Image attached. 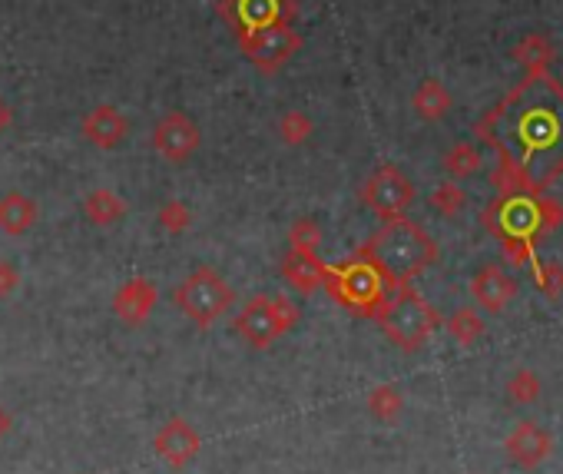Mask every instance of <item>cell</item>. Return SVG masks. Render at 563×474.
<instances>
[{
    "mask_svg": "<svg viewBox=\"0 0 563 474\" xmlns=\"http://www.w3.org/2000/svg\"><path fill=\"white\" fill-rule=\"evenodd\" d=\"M358 256L371 262L388 286H408L411 279H418L421 272H428L434 262H438V246H434L428 229L411 223L405 216H398V219H388V223L358 249Z\"/></svg>",
    "mask_w": 563,
    "mask_h": 474,
    "instance_id": "1",
    "label": "cell"
},
{
    "mask_svg": "<svg viewBox=\"0 0 563 474\" xmlns=\"http://www.w3.org/2000/svg\"><path fill=\"white\" fill-rule=\"evenodd\" d=\"M371 319H378L381 332L405 352L421 349L441 325L438 309L424 296H418L411 286H391L385 302L378 305V312Z\"/></svg>",
    "mask_w": 563,
    "mask_h": 474,
    "instance_id": "2",
    "label": "cell"
},
{
    "mask_svg": "<svg viewBox=\"0 0 563 474\" xmlns=\"http://www.w3.org/2000/svg\"><path fill=\"white\" fill-rule=\"evenodd\" d=\"M232 299H236L232 286L209 266H199L196 272H189V276L176 286L179 312L189 315V319H193L196 325H203V329L229 312Z\"/></svg>",
    "mask_w": 563,
    "mask_h": 474,
    "instance_id": "3",
    "label": "cell"
},
{
    "mask_svg": "<svg viewBox=\"0 0 563 474\" xmlns=\"http://www.w3.org/2000/svg\"><path fill=\"white\" fill-rule=\"evenodd\" d=\"M328 289H332V296L348 305V309H358L365 315H375L378 305L385 302L388 296V282L381 279V272L371 266V262H365L361 256H355L352 262H342V266L328 269Z\"/></svg>",
    "mask_w": 563,
    "mask_h": 474,
    "instance_id": "4",
    "label": "cell"
},
{
    "mask_svg": "<svg viewBox=\"0 0 563 474\" xmlns=\"http://www.w3.org/2000/svg\"><path fill=\"white\" fill-rule=\"evenodd\" d=\"M239 47L259 70L275 73L302 50V34L289 20H279V24H265L256 30H239Z\"/></svg>",
    "mask_w": 563,
    "mask_h": 474,
    "instance_id": "5",
    "label": "cell"
},
{
    "mask_svg": "<svg viewBox=\"0 0 563 474\" xmlns=\"http://www.w3.org/2000/svg\"><path fill=\"white\" fill-rule=\"evenodd\" d=\"M361 203L388 223V219H398L408 213V206L414 203V183L398 166L385 163L365 179V186H361Z\"/></svg>",
    "mask_w": 563,
    "mask_h": 474,
    "instance_id": "6",
    "label": "cell"
},
{
    "mask_svg": "<svg viewBox=\"0 0 563 474\" xmlns=\"http://www.w3.org/2000/svg\"><path fill=\"white\" fill-rule=\"evenodd\" d=\"M199 146H203V130L193 117L186 113H166L163 120H156L153 126V150L169 163H186Z\"/></svg>",
    "mask_w": 563,
    "mask_h": 474,
    "instance_id": "7",
    "label": "cell"
},
{
    "mask_svg": "<svg viewBox=\"0 0 563 474\" xmlns=\"http://www.w3.org/2000/svg\"><path fill=\"white\" fill-rule=\"evenodd\" d=\"M497 223V233L504 239H534L540 233V213H537V199L530 196H504L497 203L487 206V223Z\"/></svg>",
    "mask_w": 563,
    "mask_h": 474,
    "instance_id": "8",
    "label": "cell"
},
{
    "mask_svg": "<svg viewBox=\"0 0 563 474\" xmlns=\"http://www.w3.org/2000/svg\"><path fill=\"white\" fill-rule=\"evenodd\" d=\"M236 329H239L242 339L252 345V349H269L275 339H282V335L289 332L282 325L279 305H275V299H269V296L252 299L236 319Z\"/></svg>",
    "mask_w": 563,
    "mask_h": 474,
    "instance_id": "9",
    "label": "cell"
},
{
    "mask_svg": "<svg viewBox=\"0 0 563 474\" xmlns=\"http://www.w3.org/2000/svg\"><path fill=\"white\" fill-rule=\"evenodd\" d=\"M199 451H203V438H199V431L189 425L183 418H173L166 421L163 428H159L156 435V455L169 461L173 468H186L189 461H193Z\"/></svg>",
    "mask_w": 563,
    "mask_h": 474,
    "instance_id": "10",
    "label": "cell"
},
{
    "mask_svg": "<svg viewBox=\"0 0 563 474\" xmlns=\"http://www.w3.org/2000/svg\"><path fill=\"white\" fill-rule=\"evenodd\" d=\"M550 448H554V438H550V431L540 428L537 421H520L504 441L507 458L520 468H537L540 461H547Z\"/></svg>",
    "mask_w": 563,
    "mask_h": 474,
    "instance_id": "11",
    "label": "cell"
},
{
    "mask_svg": "<svg viewBox=\"0 0 563 474\" xmlns=\"http://www.w3.org/2000/svg\"><path fill=\"white\" fill-rule=\"evenodd\" d=\"M222 10L239 30H256L265 24H279V20H292L295 4L289 0H226Z\"/></svg>",
    "mask_w": 563,
    "mask_h": 474,
    "instance_id": "12",
    "label": "cell"
},
{
    "mask_svg": "<svg viewBox=\"0 0 563 474\" xmlns=\"http://www.w3.org/2000/svg\"><path fill=\"white\" fill-rule=\"evenodd\" d=\"M80 130L93 146H100V150H116V146L126 140V133H130V123H126V117L116 107L100 103V107H93L87 117H83Z\"/></svg>",
    "mask_w": 563,
    "mask_h": 474,
    "instance_id": "13",
    "label": "cell"
},
{
    "mask_svg": "<svg viewBox=\"0 0 563 474\" xmlns=\"http://www.w3.org/2000/svg\"><path fill=\"white\" fill-rule=\"evenodd\" d=\"M471 296L484 312H504L507 302L517 296V282L501 266H484L471 279Z\"/></svg>",
    "mask_w": 563,
    "mask_h": 474,
    "instance_id": "14",
    "label": "cell"
},
{
    "mask_svg": "<svg viewBox=\"0 0 563 474\" xmlns=\"http://www.w3.org/2000/svg\"><path fill=\"white\" fill-rule=\"evenodd\" d=\"M156 299H159V292H156L153 282L136 276L130 282H123L120 292L113 296V312L120 315L126 325H140V322L150 319Z\"/></svg>",
    "mask_w": 563,
    "mask_h": 474,
    "instance_id": "15",
    "label": "cell"
},
{
    "mask_svg": "<svg viewBox=\"0 0 563 474\" xmlns=\"http://www.w3.org/2000/svg\"><path fill=\"white\" fill-rule=\"evenodd\" d=\"M282 276L285 282L302 292V296H312V292L322 286L328 276V266L318 259V252H305V249H289L282 259Z\"/></svg>",
    "mask_w": 563,
    "mask_h": 474,
    "instance_id": "16",
    "label": "cell"
},
{
    "mask_svg": "<svg viewBox=\"0 0 563 474\" xmlns=\"http://www.w3.org/2000/svg\"><path fill=\"white\" fill-rule=\"evenodd\" d=\"M40 206L37 199H30L24 193H4L0 196V233L7 236H27L37 226Z\"/></svg>",
    "mask_w": 563,
    "mask_h": 474,
    "instance_id": "17",
    "label": "cell"
},
{
    "mask_svg": "<svg viewBox=\"0 0 563 474\" xmlns=\"http://www.w3.org/2000/svg\"><path fill=\"white\" fill-rule=\"evenodd\" d=\"M411 107H414V113H418L421 120L434 123V120L448 117V110H451V93H448V87H444L441 80L428 77V80H421L418 90H414Z\"/></svg>",
    "mask_w": 563,
    "mask_h": 474,
    "instance_id": "18",
    "label": "cell"
},
{
    "mask_svg": "<svg viewBox=\"0 0 563 474\" xmlns=\"http://www.w3.org/2000/svg\"><path fill=\"white\" fill-rule=\"evenodd\" d=\"M83 216H87L93 226H113L126 216V199L116 196L113 189L100 186L83 199Z\"/></svg>",
    "mask_w": 563,
    "mask_h": 474,
    "instance_id": "19",
    "label": "cell"
},
{
    "mask_svg": "<svg viewBox=\"0 0 563 474\" xmlns=\"http://www.w3.org/2000/svg\"><path fill=\"white\" fill-rule=\"evenodd\" d=\"M484 156L474 143H454L448 153H444V170H448L454 179H467L474 173H481Z\"/></svg>",
    "mask_w": 563,
    "mask_h": 474,
    "instance_id": "20",
    "label": "cell"
},
{
    "mask_svg": "<svg viewBox=\"0 0 563 474\" xmlns=\"http://www.w3.org/2000/svg\"><path fill=\"white\" fill-rule=\"evenodd\" d=\"M448 332L454 335V342L474 345V342L484 335V319H481V312L471 309V305H461V309H454L451 319H448Z\"/></svg>",
    "mask_w": 563,
    "mask_h": 474,
    "instance_id": "21",
    "label": "cell"
},
{
    "mask_svg": "<svg viewBox=\"0 0 563 474\" xmlns=\"http://www.w3.org/2000/svg\"><path fill=\"white\" fill-rule=\"evenodd\" d=\"M514 57L524 63V67L530 70V73H547V67H550V60H554V47L547 44L544 37H527V40H520L517 44V50H514Z\"/></svg>",
    "mask_w": 563,
    "mask_h": 474,
    "instance_id": "22",
    "label": "cell"
},
{
    "mask_svg": "<svg viewBox=\"0 0 563 474\" xmlns=\"http://www.w3.org/2000/svg\"><path fill=\"white\" fill-rule=\"evenodd\" d=\"M368 408H371V415L381 418V421H395L401 415V408H405V398H401L398 388L378 385L375 392L368 395Z\"/></svg>",
    "mask_w": 563,
    "mask_h": 474,
    "instance_id": "23",
    "label": "cell"
},
{
    "mask_svg": "<svg viewBox=\"0 0 563 474\" xmlns=\"http://www.w3.org/2000/svg\"><path fill=\"white\" fill-rule=\"evenodd\" d=\"M159 226L166 229V233H173V236H179V233H186L189 226H193V213H189V206L183 203V199H169V203H163L159 206Z\"/></svg>",
    "mask_w": 563,
    "mask_h": 474,
    "instance_id": "24",
    "label": "cell"
},
{
    "mask_svg": "<svg viewBox=\"0 0 563 474\" xmlns=\"http://www.w3.org/2000/svg\"><path fill=\"white\" fill-rule=\"evenodd\" d=\"M507 398L517 405H530L540 398V378L530 372V368H520V372H514V378L507 382Z\"/></svg>",
    "mask_w": 563,
    "mask_h": 474,
    "instance_id": "25",
    "label": "cell"
},
{
    "mask_svg": "<svg viewBox=\"0 0 563 474\" xmlns=\"http://www.w3.org/2000/svg\"><path fill=\"white\" fill-rule=\"evenodd\" d=\"M279 133H282V140L289 143V146H302L308 136L315 133V126H312V120H308V113L289 110V113H285V117L279 120Z\"/></svg>",
    "mask_w": 563,
    "mask_h": 474,
    "instance_id": "26",
    "label": "cell"
},
{
    "mask_svg": "<svg viewBox=\"0 0 563 474\" xmlns=\"http://www.w3.org/2000/svg\"><path fill=\"white\" fill-rule=\"evenodd\" d=\"M431 206L438 209V213H444V216H458L461 209L467 206V193L458 183H441L431 193Z\"/></svg>",
    "mask_w": 563,
    "mask_h": 474,
    "instance_id": "27",
    "label": "cell"
},
{
    "mask_svg": "<svg viewBox=\"0 0 563 474\" xmlns=\"http://www.w3.org/2000/svg\"><path fill=\"white\" fill-rule=\"evenodd\" d=\"M318 242H322V229L315 226V219H295L292 229H289V249L315 252Z\"/></svg>",
    "mask_w": 563,
    "mask_h": 474,
    "instance_id": "28",
    "label": "cell"
},
{
    "mask_svg": "<svg viewBox=\"0 0 563 474\" xmlns=\"http://www.w3.org/2000/svg\"><path fill=\"white\" fill-rule=\"evenodd\" d=\"M537 282H540V289L547 292V296H563V266L560 262H547V269H540L537 266Z\"/></svg>",
    "mask_w": 563,
    "mask_h": 474,
    "instance_id": "29",
    "label": "cell"
},
{
    "mask_svg": "<svg viewBox=\"0 0 563 474\" xmlns=\"http://www.w3.org/2000/svg\"><path fill=\"white\" fill-rule=\"evenodd\" d=\"M537 213L540 229H557L563 223V203H557V199H537Z\"/></svg>",
    "mask_w": 563,
    "mask_h": 474,
    "instance_id": "30",
    "label": "cell"
},
{
    "mask_svg": "<svg viewBox=\"0 0 563 474\" xmlns=\"http://www.w3.org/2000/svg\"><path fill=\"white\" fill-rule=\"evenodd\" d=\"M534 239H504V252L511 256L514 262H520V266H537L534 262V246H530Z\"/></svg>",
    "mask_w": 563,
    "mask_h": 474,
    "instance_id": "31",
    "label": "cell"
},
{
    "mask_svg": "<svg viewBox=\"0 0 563 474\" xmlns=\"http://www.w3.org/2000/svg\"><path fill=\"white\" fill-rule=\"evenodd\" d=\"M20 286V272L14 262H7V259H0V299H7V296H14Z\"/></svg>",
    "mask_w": 563,
    "mask_h": 474,
    "instance_id": "32",
    "label": "cell"
},
{
    "mask_svg": "<svg viewBox=\"0 0 563 474\" xmlns=\"http://www.w3.org/2000/svg\"><path fill=\"white\" fill-rule=\"evenodd\" d=\"M275 305H279V315H282V325H285V329H295V322L302 319V312L295 309V302H289L285 296H279V299H275Z\"/></svg>",
    "mask_w": 563,
    "mask_h": 474,
    "instance_id": "33",
    "label": "cell"
},
{
    "mask_svg": "<svg viewBox=\"0 0 563 474\" xmlns=\"http://www.w3.org/2000/svg\"><path fill=\"white\" fill-rule=\"evenodd\" d=\"M10 123H14V110H10V103L0 97V133H4Z\"/></svg>",
    "mask_w": 563,
    "mask_h": 474,
    "instance_id": "34",
    "label": "cell"
},
{
    "mask_svg": "<svg viewBox=\"0 0 563 474\" xmlns=\"http://www.w3.org/2000/svg\"><path fill=\"white\" fill-rule=\"evenodd\" d=\"M7 431H10V415L4 412V408H0V441H4Z\"/></svg>",
    "mask_w": 563,
    "mask_h": 474,
    "instance_id": "35",
    "label": "cell"
}]
</instances>
